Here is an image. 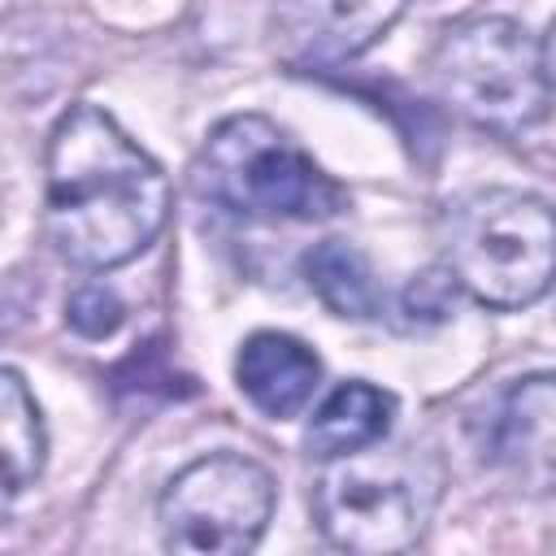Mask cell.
Wrapping results in <instances>:
<instances>
[{"mask_svg":"<svg viewBox=\"0 0 556 556\" xmlns=\"http://www.w3.org/2000/svg\"><path fill=\"white\" fill-rule=\"evenodd\" d=\"M443 269L486 308H526L556 282V208L517 187H482L443 213Z\"/></svg>","mask_w":556,"mask_h":556,"instance_id":"277c9868","label":"cell"},{"mask_svg":"<svg viewBox=\"0 0 556 556\" xmlns=\"http://www.w3.org/2000/svg\"><path fill=\"white\" fill-rule=\"evenodd\" d=\"M434 91L473 126L521 135L552 109L543 43L513 17H469L452 26L430 61Z\"/></svg>","mask_w":556,"mask_h":556,"instance_id":"5b68a950","label":"cell"},{"mask_svg":"<svg viewBox=\"0 0 556 556\" xmlns=\"http://www.w3.org/2000/svg\"><path fill=\"white\" fill-rule=\"evenodd\" d=\"M269 517L274 478L239 452H208L191 460L156 500L165 547L187 556H243L261 543Z\"/></svg>","mask_w":556,"mask_h":556,"instance_id":"8992f818","label":"cell"},{"mask_svg":"<svg viewBox=\"0 0 556 556\" xmlns=\"http://www.w3.org/2000/svg\"><path fill=\"white\" fill-rule=\"evenodd\" d=\"M452 287H456V278L447 269H426L421 278L408 282L404 313H413V321H421V326L426 321H443L447 308H452Z\"/></svg>","mask_w":556,"mask_h":556,"instance_id":"5bb4252c","label":"cell"},{"mask_svg":"<svg viewBox=\"0 0 556 556\" xmlns=\"http://www.w3.org/2000/svg\"><path fill=\"white\" fill-rule=\"evenodd\" d=\"M408 0H287L278 9V48L291 65H339L369 52Z\"/></svg>","mask_w":556,"mask_h":556,"instance_id":"ba28073f","label":"cell"},{"mask_svg":"<svg viewBox=\"0 0 556 556\" xmlns=\"http://www.w3.org/2000/svg\"><path fill=\"white\" fill-rule=\"evenodd\" d=\"M0 456H4V495L9 500L17 491H26L48 460V434H43L39 404L13 365L0 369Z\"/></svg>","mask_w":556,"mask_h":556,"instance_id":"7c38bea8","label":"cell"},{"mask_svg":"<svg viewBox=\"0 0 556 556\" xmlns=\"http://www.w3.org/2000/svg\"><path fill=\"white\" fill-rule=\"evenodd\" d=\"M491 465L530 495L556 491V369L517 378L486 430Z\"/></svg>","mask_w":556,"mask_h":556,"instance_id":"52a82bcc","label":"cell"},{"mask_svg":"<svg viewBox=\"0 0 556 556\" xmlns=\"http://www.w3.org/2000/svg\"><path fill=\"white\" fill-rule=\"evenodd\" d=\"M48 235L78 269L135 261L169 222L165 169L96 104H70L48 135Z\"/></svg>","mask_w":556,"mask_h":556,"instance_id":"6da1fadb","label":"cell"},{"mask_svg":"<svg viewBox=\"0 0 556 556\" xmlns=\"http://www.w3.org/2000/svg\"><path fill=\"white\" fill-rule=\"evenodd\" d=\"M304 282L308 291L334 313L352 321H369L382 308V291L374 282V269L361 248L348 239H321L317 248L304 252Z\"/></svg>","mask_w":556,"mask_h":556,"instance_id":"8fae6325","label":"cell"},{"mask_svg":"<svg viewBox=\"0 0 556 556\" xmlns=\"http://www.w3.org/2000/svg\"><path fill=\"white\" fill-rule=\"evenodd\" d=\"M543 65H547V78H552V87H556V17H552V26H547V35H543Z\"/></svg>","mask_w":556,"mask_h":556,"instance_id":"9a60e30c","label":"cell"},{"mask_svg":"<svg viewBox=\"0 0 556 556\" xmlns=\"http://www.w3.org/2000/svg\"><path fill=\"white\" fill-rule=\"evenodd\" d=\"M191 187L248 222H321L348 208V191L265 113H235L195 152Z\"/></svg>","mask_w":556,"mask_h":556,"instance_id":"3957f363","label":"cell"},{"mask_svg":"<svg viewBox=\"0 0 556 556\" xmlns=\"http://www.w3.org/2000/svg\"><path fill=\"white\" fill-rule=\"evenodd\" d=\"M235 382L265 417H295L321 382V361L295 334L256 330L235 356Z\"/></svg>","mask_w":556,"mask_h":556,"instance_id":"9c48e42d","label":"cell"},{"mask_svg":"<svg viewBox=\"0 0 556 556\" xmlns=\"http://www.w3.org/2000/svg\"><path fill=\"white\" fill-rule=\"evenodd\" d=\"M122 317H126L122 300H117L109 287H100V282L78 287V291L70 295V304H65V321H70L83 339H104V334H113V330L122 326Z\"/></svg>","mask_w":556,"mask_h":556,"instance_id":"4fadbf2b","label":"cell"},{"mask_svg":"<svg viewBox=\"0 0 556 556\" xmlns=\"http://www.w3.org/2000/svg\"><path fill=\"white\" fill-rule=\"evenodd\" d=\"M443 495V465L421 443H369L321 460L313 486L317 530L356 556H391L421 543Z\"/></svg>","mask_w":556,"mask_h":556,"instance_id":"7a4b0ae2","label":"cell"},{"mask_svg":"<svg viewBox=\"0 0 556 556\" xmlns=\"http://www.w3.org/2000/svg\"><path fill=\"white\" fill-rule=\"evenodd\" d=\"M395 408H400V400L391 391H382V387H374L365 378H348L321 400V408L308 421L304 443H308V452L317 460H330V456H343V452H361V447H369V443L391 434Z\"/></svg>","mask_w":556,"mask_h":556,"instance_id":"30bf717a","label":"cell"}]
</instances>
